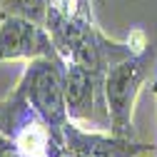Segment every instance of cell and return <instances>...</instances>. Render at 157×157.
<instances>
[{"label": "cell", "mask_w": 157, "mask_h": 157, "mask_svg": "<svg viewBox=\"0 0 157 157\" xmlns=\"http://www.w3.org/2000/svg\"><path fill=\"white\" fill-rule=\"evenodd\" d=\"M52 157H67V155H65V147H57V150L52 152Z\"/></svg>", "instance_id": "obj_10"}, {"label": "cell", "mask_w": 157, "mask_h": 157, "mask_svg": "<svg viewBox=\"0 0 157 157\" xmlns=\"http://www.w3.org/2000/svg\"><path fill=\"white\" fill-rule=\"evenodd\" d=\"M60 55L50 30L25 15H0V63H30Z\"/></svg>", "instance_id": "obj_4"}, {"label": "cell", "mask_w": 157, "mask_h": 157, "mask_svg": "<svg viewBox=\"0 0 157 157\" xmlns=\"http://www.w3.org/2000/svg\"><path fill=\"white\" fill-rule=\"evenodd\" d=\"M50 10L60 13L72 20H92V3L90 0H50Z\"/></svg>", "instance_id": "obj_8"}, {"label": "cell", "mask_w": 157, "mask_h": 157, "mask_svg": "<svg viewBox=\"0 0 157 157\" xmlns=\"http://www.w3.org/2000/svg\"><path fill=\"white\" fill-rule=\"evenodd\" d=\"M150 157H157V155H150Z\"/></svg>", "instance_id": "obj_13"}, {"label": "cell", "mask_w": 157, "mask_h": 157, "mask_svg": "<svg viewBox=\"0 0 157 157\" xmlns=\"http://www.w3.org/2000/svg\"><path fill=\"white\" fill-rule=\"evenodd\" d=\"M155 60L157 52L152 45H147L145 50L132 52L122 57L120 63L110 65L107 72L102 75V100L110 117V132L122 137H135V127H132L135 102L142 87L152 80Z\"/></svg>", "instance_id": "obj_1"}, {"label": "cell", "mask_w": 157, "mask_h": 157, "mask_svg": "<svg viewBox=\"0 0 157 157\" xmlns=\"http://www.w3.org/2000/svg\"><path fill=\"white\" fill-rule=\"evenodd\" d=\"M65 152L80 157H150L157 155L152 145L135 142V137H122L110 130L80 127L77 122H67L63 130Z\"/></svg>", "instance_id": "obj_5"}, {"label": "cell", "mask_w": 157, "mask_h": 157, "mask_svg": "<svg viewBox=\"0 0 157 157\" xmlns=\"http://www.w3.org/2000/svg\"><path fill=\"white\" fill-rule=\"evenodd\" d=\"M152 95H155V100H157V80L152 82Z\"/></svg>", "instance_id": "obj_11"}, {"label": "cell", "mask_w": 157, "mask_h": 157, "mask_svg": "<svg viewBox=\"0 0 157 157\" xmlns=\"http://www.w3.org/2000/svg\"><path fill=\"white\" fill-rule=\"evenodd\" d=\"M0 157H28V155H23V152H17V150L13 147V150H8V152H3V155H0Z\"/></svg>", "instance_id": "obj_9"}, {"label": "cell", "mask_w": 157, "mask_h": 157, "mask_svg": "<svg viewBox=\"0 0 157 157\" xmlns=\"http://www.w3.org/2000/svg\"><path fill=\"white\" fill-rule=\"evenodd\" d=\"M13 90L63 140V130L70 122L67 105H65V60L63 57L52 55V57L30 60Z\"/></svg>", "instance_id": "obj_2"}, {"label": "cell", "mask_w": 157, "mask_h": 157, "mask_svg": "<svg viewBox=\"0 0 157 157\" xmlns=\"http://www.w3.org/2000/svg\"><path fill=\"white\" fill-rule=\"evenodd\" d=\"M0 132L28 157H52L57 147H65L52 127L37 115L15 90L0 100Z\"/></svg>", "instance_id": "obj_3"}, {"label": "cell", "mask_w": 157, "mask_h": 157, "mask_svg": "<svg viewBox=\"0 0 157 157\" xmlns=\"http://www.w3.org/2000/svg\"><path fill=\"white\" fill-rule=\"evenodd\" d=\"M97 95H102V75L82 63L65 60V105L70 122H87L95 130H107L97 120Z\"/></svg>", "instance_id": "obj_6"}, {"label": "cell", "mask_w": 157, "mask_h": 157, "mask_svg": "<svg viewBox=\"0 0 157 157\" xmlns=\"http://www.w3.org/2000/svg\"><path fill=\"white\" fill-rule=\"evenodd\" d=\"M50 0H0V15H25L45 25Z\"/></svg>", "instance_id": "obj_7"}, {"label": "cell", "mask_w": 157, "mask_h": 157, "mask_svg": "<svg viewBox=\"0 0 157 157\" xmlns=\"http://www.w3.org/2000/svg\"><path fill=\"white\" fill-rule=\"evenodd\" d=\"M65 155H67V157H80V155H72V152H65Z\"/></svg>", "instance_id": "obj_12"}]
</instances>
